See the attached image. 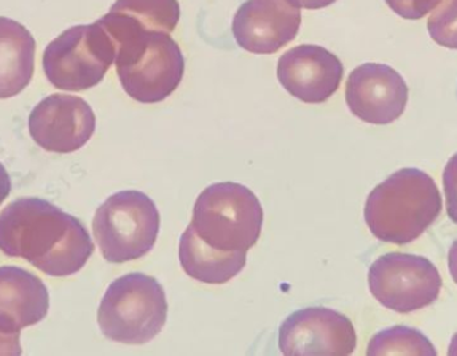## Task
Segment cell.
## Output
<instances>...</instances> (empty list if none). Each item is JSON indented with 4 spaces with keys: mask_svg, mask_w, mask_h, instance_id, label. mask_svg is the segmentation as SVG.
<instances>
[{
    "mask_svg": "<svg viewBox=\"0 0 457 356\" xmlns=\"http://www.w3.org/2000/svg\"><path fill=\"white\" fill-rule=\"evenodd\" d=\"M450 355H457V334L453 338V342H451L450 352H448Z\"/></svg>",
    "mask_w": 457,
    "mask_h": 356,
    "instance_id": "484cf974",
    "label": "cell"
},
{
    "mask_svg": "<svg viewBox=\"0 0 457 356\" xmlns=\"http://www.w3.org/2000/svg\"><path fill=\"white\" fill-rule=\"evenodd\" d=\"M161 217L144 191H122L96 209L93 232L104 260L120 264L150 252L160 233Z\"/></svg>",
    "mask_w": 457,
    "mask_h": 356,
    "instance_id": "8992f818",
    "label": "cell"
},
{
    "mask_svg": "<svg viewBox=\"0 0 457 356\" xmlns=\"http://www.w3.org/2000/svg\"><path fill=\"white\" fill-rule=\"evenodd\" d=\"M96 114L80 97L53 94L29 118V134L42 149L58 155L77 152L96 131Z\"/></svg>",
    "mask_w": 457,
    "mask_h": 356,
    "instance_id": "30bf717a",
    "label": "cell"
},
{
    "mask_svg": "<svg viewBox=\"0 0 457 356\" xmlns=\"http://www.w3.org/2000/svg\"><path fill=\"white\" fill-rule=\"evenodd\" d=\"M115 43L104 26L70 27L43 53V70L59 90L85 91L101 83L115 61Z\"/></svg>",
    "mask_w": 457,
    "mask_h": 356,
    "instance_id": "52a82bcc",
    "label": "cell"
},
{
    "mask_svg": "<svg viewBox=\"0 0 457 356\" xmlns=\"http://www.w3.org/2000/svg\"><path fill=\"white\" fill-rule=\"evenodd\" d=\"M448 266H450L451 276L457 284V240L451 247L450 255H448Z\"/></svg>",
    "mask_w": 457,
    "mask_h": 356,
    "instance_id": "d4e9b609",
    "label": "cell"
},
{
    "mask_svg": "<svg viewBox=\"0 0 457 356\" xmlns=\"http://www.w3.org/2000/svg\"><path fill=\"white\" fill-rule=\"evenodd\" d=\"M115 43V67L123 90L141 104L165 101L184 78L185 58L166 32L147 31L110 10L99 19Z\"/></svg>",
    "mask_w": 457,
    "mask_h": 356,
    "instance_id": "7a4b0ae2",
    "label": "cell"
},
{
    "mask_svg": "<svg viewBox=\"0 0 457 356\" xmlns=\"http://www.w3.org/2000/svg\"><path fill=\"white\" fill-rule=\"evenodd\" d=\"M246 250L227 252L206 244L192 225L179 240V261L187 276L206 284H225L246 266Z\"/></svg>",
    "mask_w": 457,
    "mask_h": 356,
    "instance_id": "2e32d148",
    "label": "cell"
},
{
    "mask_svg": "<svg viewBox=\"0 0 457 356\" xmlns=\"http://www.w3.org/2000/svg\"><path fill=\"white\" fill-rule=\"evenodd\" d=\"M0 250L54 277L77 274L94 252L87 229L46 199L26 197L0 213Z\"/></svg>",
    "mask_w": 457,
    "mask_h": 356,
    "instance_id": "6da1fadb",
    "label": "cell"
},
{
    "mask_svg": "<svg viewBox=\"0 0 457 356\" xmlns=\"http://www.w3.org/2000/svg\"><path fill=\"white\" fill-rule=\"evenodd\" d=\"M279 350L287 356H346L353 354L357 335L345 315L309 307L293 312L279 328Z\"/></svg>",
    "mask_w": 457,
    "mask_h": 356,
    "instance_id": "9c48e42d",
    "label": "cell"
},
{
    "mask_svg": "<svg viewBox=\"0 0 457 356\" xmlns=\"http://www.w3.org/2000/svg\"><path fill=\"white\" fill-rule=\"evenodd\" d=\"M263 210L246 186L219 182L208 186L195 201L190 225L216 250H249L260 239Z\"/></svg>",
    "mask_w": 457,
    "mask_h": 356,
    "instance_id": "5b68a950",
    "label": "cell"
},
{
    "mask_svg": "<svg viewBox=\"0 0 457 356\" xmlns=\"http://www.w3.org/2000/svg\"><path fill=\"white\" fill-rule=\"evenodd\" d=\"M442 208V194L432 177L407 168L370 191L364 216L373 236L403 245L420 237L439 217Z\"/></svg>",
    "mask_w": 457,
    "mask_h": 356,
    "instance_id": "3957f363",
    "label": "cell"
},
{
    "mask_svg": "<svg viewBox=\"0 0 457 356\" xmlns=\"http://www.w3.org/2000/svg\"><path fill=\"white\" fill-rule=\"evenodd\" d=\"M149 31L170 34L179 24V0H117L110 8Z\"/></svg>",
    "mask_w": 457,
    "mask_h": 356,
    "instance_id": "e0dca14e",
    "label": "cell"
},
{
    "mask_svg": "<svg viewBox=\"0 0 457 356\" xmlns=\"http://www.w3.org/2000/svg\"><path fill=\"white\" fill-rule=\"evenodd\" d=\"M301 11L289 0H246L233 19L239 47L253 54H274L300 31Z\"/></svg>",
    "mask_w": 457,
    "mask_h": 356,
    "instance_id": "7c38bea8",
    "label": "cell"
},
{
    "mask_svg": "<svg viewBox=\"0 0 457 356\" xmlns=\"http://www.w3.org/2000/svg\"><path fill=\"white\" fill-rule=\"evenodd\" d=\"M442 0H386V4L404 19L416 21L434 11Z\"/></svg>",
    "mask_w": 457,
    "mask_h": 356,
    "instance_id": "ffe728a7",
    "label": "cell"
},
{
    "mask_svg": "<svg viewBox=\"0 0 457 356\" xmlns=\"http://www.w3.org/2000/svg\"><path fill=\"white\" fill-rule=\"evenodd\" d=\"M368 283L376 301L399 314L431 306L443 287L442 276L432 261L400 252L380 256L370 266Z\"/></svg>",
    "mask_w": 457,
    "mask_h": 356,
    "instance_id": "ba28073f",
    "label": "cell"
},
{
    "mask_svg": "<svg viewBox=\"0 0 457 356\" xmlns=\"http://www.w3.org/2000/svg\"><path fill=\"white\" fill-rule=\"evenodd\" d=\"M11 191V180L3 164L0 163V205L7 199Z\"/></svg>",
    "mask_w": 457,
    "mask_h": 356,
    "instance_id": "cb8c5ba5",
    "label": "cell"
},
{
    "mask_svg": "<svg viewBox=\"0 0 457 356\" xmlns=\"http://www.w3.org/2000/svg\"><path fill=\"white\" fill-rule=\"evenodd\" d=\"M344 66L327 48L301 45L282 54L277 77L282 88L305 104H322L340 88Z\"/></svg>",
    "mask_w": 457,
    "mask_h": 356,
    "instance_id": "4fadbf2b",
    "label": "cell"
},
{
    "mask_svg": "<svg viewBox=\"0 0 457 356\" xmlns=\"http://www.w3.org/2000/svg\"><path fill=\"white\" fill-rule=\"evenodd\" d=\"M35 50L34 37L23 24L0 16V99L18 96L29 85Z\"/></svg>",
    "mask_w": 457,
    "mask_h": 356,
    "instance_id": "9a60e30c",
    "label": "cell"
},
{
    "mask_svg": "<svg viewBox=\"0 0 457 356\" xmlns=\"http://www.w3.org/2000/svg\"><path fill=\"white\" fill-rule=\"evenodd\" d=\"M408 93L404 78L388 64H361L346 81L349 110L372 125H388L402 117L407 107Z\"/></svg>",
    "mask_w": 457,
    "mask_h": 356,
    "instance_id": "8fae6325",
    "label": "cell"
},
{
    "mask_svg": "<svg viewBox=\"0 0 457 356\" xmlns=\"http://www.w3.org/2000/svg\"><path fill=\"white\" fill-rule=\"evenodd\" d=\"M166 319L165 290L145 274H129L112 282L98 309L102 334L118 343H149L165 327Z\"/></svg>",
    "mask_w": 457,
    "mask_h": 356,
    "instance_id": "277c9868",
    "label": "cell"
},
{
    "mask_svg": "<svg viewBox=\"0 0 457 356\" xmlns=\"http://www.w3.org/2000/svg\"><path fill=\"white\" fill-rule=\"evenodd\" d=\"M368 355H431L437 354L434 344L415 328L396 326L376 334L368 346Z\"/></svg>",
    "mask_w": 457,
    "mask_h": 356,
    "instance_id": "ac0fdd59",
    "label": "cell"
},
{
    "mask_svg": "<svg viewBox=\"0 0 457 356\" xmlns=\"http://www.w3.org/2000/svg\"><path fill=\"white\" fill-rule=\"evenodd\" d=\"M293 5L298 8H306V10H320V8L328 7L333 4L336 0H289Z\"/></svg>",
    "mask_w": 457,
    "mask_h": 356,
    "instance_id": "603a6c76",
    "label": "cell"
},
{
    "mask_svg": "<svg viewBox=\"0 0 457 356\" xmlns=\"http://www.w3.org/2000/svg\"><path fill=\"white\" fill-rule=\"evenodd\" d=\"M445 197H447V212L451 220L457 224V153L448 161L443 174Z\"/></svg>",
    "mask_w": 457,
    "mask_h": 356,
    "instance_id": "44dd1931",
    "label": "cell"
},
{
    "mask_svg": "<svg viewBox=\"0 0 457 356\" xmlns=\"http://www.w3.org/2000/svg\"><path fill=\"white\" fill-rule=\"evenodd\" d=\"M19 334L0 333V355H21Z\"/></svg>",
    "mask_w": 457,
    "mask_h": 356,
    "instance_id": "7402d4cb",
    "label": "cell"
},
{
    "mask_svg": "<svg viewBox=\"0 0 457 356\" xmlns=\"http://www.w3.org/2000/svg\"><path fill=\"white\" fill-rule=\"evenodd\" d=\"M432 39L443 47L457 50V0H442L428 19Z\"/></svg>",
    "mask_w": 457,
    "mask_h": 356,
    "instance_id": "d6986e66",
    "label": "cell"
},
{
    "mask_svg": "<svg viewBox=\"0 0 457 356\" xmlns=\"http://www.w3.org/2000/svg\"><path fill=\"white\" fill-rule=\"evenodd\" d=\"M50 307L39 277L19 267H0V333L19 334L45 319Z\"/></svg>",
    "mask_w": 457,
    "mask_h": 356,
    "instance_id": "5bb4252c",
    "label": "cell"
}]
</instances>
